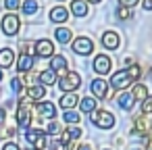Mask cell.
Instances as JSON below:
<instances>
[{
    "label": "cell",
    "mask_w": 152,
    "mask_h": 150,
    "mask_svg": "<svg viewBox=\"0 0 152 150\" xmlns=\"http://www.w3.org/2000/svg\"><path fill=\"white\" fill-rule=\"evenodd\" d=\"M31 113H34V102L29 98H21L19 106H17V125L27 127L29 119H31Z\"/></svg>",
    "instance_id": "cell-1"
},
{
    "label": "cell",
    "mask_w": 152,
    "mask_h": 150,
    "mask_svg": "<svg viewBox=\"0 0 152 150\" xmlns=\"http://www.w3.org/2000/svg\"><path fill=\"white\" fill-rule=\"evenodd\" d=\"M92 123L100 129H110L115 125V115H110L108 110H94L92 113Z\"/></svg>",
    "instance_id": "cell-2"
},
{
    "label": "cell",
    "mask_w": 152,
    "mask_h": 150,
    "mask_svg": "<svg viewBox=\"0 0 152 150\" xmlns=\"http://www.w3.org/2000/svg\"><path fill=\"white\" fill-rule=\"evenodd\" d=\"M58 86H61V90L67 94V92H73V90H77L79 86H81V75L79 73H75V71H69L67 75H63V79L58 81Z\"/></svg>",
    "instance_id": "cell-3"
},
{
    "label": "cell",
    "mask_w": 152,
    "mask_h": 150,
    "mask_svg": "<svg viewBox=\"0 0 152 150\" xmlns=\"http://www.w3.org/2000/svg\"><path fill=\"white\" fill-rule=\"evenodd\" d=\"M2 31H4V36H15V34H19V27H21V21H19V17L15 15V13H9V15H4L2 17Z\"/></svg>",
    "instance_id": "cell-4"
},
{
    "label": "cell",
    "mask_w": 152,
    "mask_h": 150,
    "mask_svg": "<svg viewBox=\"0 0 152 150\" xmlns=\"http://www.w3.org/2000/svg\"><path fill=\"white\" fill-rule=\"evenodd\" d=\"M73 50H75V54H81V56H88V54H92L94 52V42L90 40V38H77L75 42H73Z\"/></svg>",
    "instance_id": "cell-5"
},
{
    "label": "cell",
    "mask_w": 152,
    "mask_h": 150,
    "mask_svg": "<svg viewBox=\"0 0 152 150\" xmlns=\"http://www.w3.org/2000/svg\"><path fill=\"white\" fill-rule=\"evenodd\" d=\"M36 54L38 56H44V59H50V56H54V44L50 42V40H38L36 42Z\"/></svg>",
    "instance_id": "cell-6"
},
{
    "label": "cell",
    "mask_w": 152,
    "mask_h": 150,
    "mask_svg": "<svg viewBox=\"0 0 152 150\" xmlns=\"http://www.w3.org/2000/svg\"><path fill=\"white\" fill-rule=\"evenodd\" d=\"M129 83H131V77L127 75V71H117V73L110 77V86H113L115 90H121V92H123Z\"/></svg>",
    "instance_id": "cell-7"
},
{
    "label": "cell",
    "mask_w": 152,
    "mask_h": 150,
    "mask_svg": "<svg viewBox=\"0 0 152 150\" xmlns=\"http://www.w3.org/2000/svg\"><path fill=\"white\" fill-rule=\"evenodd\" d=\"M133 129H135L137 133H144V135L152 133V117H148V115L137 117V119L133 121Z\"/></svg>",
    "instance_id": "cell-8"
},
{
    "label": "cell",
    "mask_w": 152,
    "mask_h": 150,
    "mask_svg": "<svg viewBox=\"0 0 152 150\" xmlns=\"http://www.w3.org/2000/svg\"><path fill=\"white\" fill-rule=\"evenodd\" d=\"M100 42H102L104 48H108V50H117L119 44H121V38L117 36V31H104L102 38H100Z\"/></svg>",
    "instance_id": "cell-9"
},
{
    "label": "cell",
    "mask_w": 152,
    "mask_h": 150,
    "mask_svg": "<svg viewBox=\"0 0 152 150\" xmlns=\"http://www.w3.org/2000/svg\"><path fill=\"white\" fill-rule=\"evenodd\" d=\"M94 71L102 77L104 73H108L110 71V59L106 56V54H98L96 59H94Z\"/></svg>",
    "instance_id": "cell-10"
},
{
    "label": "cell",
    "mask_w": 152,
    "mask_h": 150,
    "mask_svg": "<svg viewBox=\"0 0 152 150\" xmlns=\"http://www.w3.org/2000/svg\"><path fill=\"white\" fill-rule=\"evenodd\" d=\"M92 94L96 98H108V86H106V81L102 77H96L92 81Z\"/></svg>",
    "instance_id": "cell-11"
},
{
    "label": "cell",
    "mask_w": 152,
    "mask_h": 150,
    "mask_svg": "<svg viewBox=\"0 0 152 150\" xmlns=\"http://www.w3.org/2000/svg\"><path fill=\"white\" fill-rule=\"evenodd\" d=\"M15 63V52L13 48H2L0 50V69H9Z\"/></svg>",
    "instance_id": "cell-12"
},
{
    "label": "cell",
    "mask_w": 152,
    "mask_h": 150,
    "mask_svg": "<svg viewBox=\"0 0 152 150\" xmlns=\"http://www.w3.org/2000/svg\"><path fill=\"white\" fill-rule=\"evenodd\" d=\"M50 65H52L50 69H52L54 73H63V75H67V73H69V71H67V65H69V61H67L65 56H61V54H58V56H52Z\"/></svg>",
    "instance_id": "cell-13"
},
{
    "label": "cell",
    "mask_w": 152,
    "mask_h": 150,
    "mask_svg": "<svg viewBox=\"0 0 152 150\" xmlns=\"http://www.w3.org/2000/svg\"><path fill=\"white\" fill-rule=\"evenodd\" d=\"M36 110L40 117H46V119H54V115H56V106L52 102H40L36 106Z\"/></svg>",
    "instance_id": "cell-14"
},
{
    "label": "cell",
    "mask_w": 152,
    "mask_h": 150,
    "mask_svg": "<svg viewBox=\"0 0 152 150\" xmlns=\"http://www.w3.org/2000/svg\"><path fill=\"white\" fill-rule=\"evenodd\" d=\"M77 98H79L77 94H73V92H67V94H63V96H61L58 104H61L65 110H71L75 104H79V100H77Z\"/></svg>",
    "instance_id": "cell-15"
},
{
    "label": "cell",
    "mask_w": 152,
    "mask_h": 150,
    "mask_svg": "<svg viewBox=\"0 0 152 150\" xmlns=\"http://www.w3.org/2000/svg\"><path fill=\"white\" fill-rule=\"evenodd\" d=\"M31 67H34V54H21L17 61V69L21 73H29Z\"/></svg>",
    "instance_id": "cell-16"
},
{
    "label": "cell",
    "mask_w": 152,
    "mask_h": 150,
    "mask_svg": "<svg viewBox=\"0 0 152 150\" xmlns=\"http://www.w3.org/2000/svg\"><path fill=\"white\" fill-rule=\"evenodd\" d=\"M81 129L79 127H67L65 131H63V135H61V144H71V140H77V138H81Z\"/></svg>",
    "instance_id": "cell-17"
},
{
    "label": "cell",
    "mask_w": 152,
    "mask_h": 150,
    "mask_svg": "<svg viewBox=\"0 0 152 150\" xmlns=\"http://www.w3.org/2000/svg\"><path fill=\"white\" fill-rule=\"evenodd\" d=\"M67 19H69V13H67L65 7H54V9L50 11V21H54V23H65Z\"/></svg>",
    "instance_id": "cell-18"
},
{
    "label": "cell",
    "mask_w": 152,
    "mask_h": 150,
    "mask_svg": "<svg viewBox=\"0 0 152 150\" xmlns=\"http://www.w3.org/2000/svg\"><path fill=\"white\" fill-rule=\"evenodd\" d=\"M71 13L75 17H86L88 15V2L86 0H73L71 2Z\"/></svg>",
    "instance_id": "cell-19"
},
{
    "label": "cell",
    "mask_w": 152,
    "mask_h": 150,
    "mask_svg": "<svg viewBox=\"0 0 152 150\" xmlns=\"http://www.w3.org/2000/svg\"><path fill=\"white\" fill-rule=\"evenodd\" d=\"M117 102H119V106H121V108H125V110H131V108H133V104H135L133 96H131V94H127V92H121V94L117 96Z\"/></svg>",
    "instance_id": "cell-20"
},
{
    "label": "cell",
    "mask_w": 152,
    "mask_h": 150,
    "mask_svg": "<svg viewBox=\"0 0 152 150\" xmlns=\"http://www.w3.org/2000/svg\"><path fill=\"white\" fill-rule=\"evenodd\" d=\"M38 79L42 81V86H54L56 83V73L52 69H46V71H42L38 75Z\"/></svg>",
    "instance_id": "cell-21"
},
{
    "label": "cell",
    "mask_w": 152,
    "mask_h": 150,
    "mask_svg": "<svg viewBox=\"0 0 152 150\" xmlns=\"http://www.w3.org/2000/svg\"><path fill=\"white\" fill-rule=\"evenodd\" d=\"M46 96V88L44 86H31V88H27V98L34 102V100H40V98H44Z\"/></svg>",
    "instance_id": "cell-22"
},
{
    "label": "cell",
    "mask_w": 152,
    "mask_h": 150,
    "mask_svg": "<svg viewBox=\"0 0 152 150\" xmlns=\"http://www.w3.org/2000/svg\"><path fill=\"white\" fill-rule=\"evenodd\" d=\"M79 108H81V113H94V110H96V98L83 96V98L79 100Z\"/></svg>",
    "instance_id": "cell-23"
},
{
    "label": "cell",
    "mask_w": 152,
    "mask_h": 150,
    "mask_svg": "<svg viewBox=\"0 0 152 150\" xmlns=\"http://www.w3.org/2000/svg\"><path fill=\"white\" fill-rule=\"evenodd\" d=\"M54 36H56V40H58L61 44H69L73 34H71V29H69V27H58V29L54 31Z\"/></svg>",
    "instance_id": "cell-24"
},
{
    "label": "cell",
    "mask_w": 152,
    "mask_h": 150,
    "mask_svg": "<svg viewBox=\"0 0 152 150\" xmlns=\"http://www.w3.org/2000/svg\"><path fill=\"white\" fill-rule=\"evenodd\" d=\"M131 96H133V100H142V102H144V100L148 98V88L142 86V83H137V86L131 90Z\"/></svg>",
    "instance_id": "cell-25"
},
{
    "label": "cell",
    "mask_w": 152,
    "mask_h": 150,
    "mask_svg": "<svg viewBox=\"0 0 152 150\" xmlns=\"http://www.w3.org/2000/svg\"><path fill=\"white\" fill-rule=\"evenodd\" d=\"M38 11V2H36V0H25V2H23V13L25 15H34Z\"/></svg>",
    "instance_id": "cell-26"
},
{
    "label": "cell",
    "mask_w": 152,
    "mask_h": 150,
    "mask_svg": "<svg viewBox=\"0 0 152 150\" xmlns=\"http://www.w3.org/2000/svg\"><path fill=\"white\" fill-rule=\"evenodd\" d=\"M127 75L131 77V81H137V79H140V75H142V71H140V65H129V69H127Z\"/></svg>",
    "instance_id": "cell-27"
},
{
    "label": "cell",
    "mask_w": 152,
    "mask_h": 150,
    "mask_svg": "<svg viewBox=\"0 0 152 150\" xmlns=\"http://www.w3.org/2000/svg\"><path fill=\"white\" fill-rule=\"evenodd\" d=\"M63 119L67 121V123H79V115L75 113V110H65V115H63Z\"/></svg>",
    "instance_id": "cell-28"
},
{
    "label": "cell",
    "mask_w": 152,
    "mask_h": 150,
    "mask_svg": "<svg viewBox=\"0 0 152 150\" xmlns=\"http://www.w3.org/2000/svg\"><path fill=\"white\" fill-rule=\"evenodd\" d=\"M46 146H48V138H46V133H42V135L34 142V148H36V150H44Z\"/></svg>",
    "instance_id": "cell-29"
},
{
    "label": "cell",
    "mask_w": 152,
    "mask_h": 150,
    "mask_svg": "<svg viewBox=\"0 0 152 150\" xmlns=\"http://www.w3.org/2000/svg\"><path fill=\"white\" fill-rule=\"evenodd\" d=\"M142 113L148 115V117H152V96H148V98L142 102Z\"/></svg>",
    "instance_id": "cell-30"
},
{
    "label": "cell",
    "mask_w": 152,
    "mask_h": 150,
    "mask_svg": "<svg viewBox=\"0 0 152 150\" xmlns=\"http://www.w3.org/2000/svg\"><path fill=\"white\" fill-rule=\"evenodd\" d=\"M42 133H44V131H40V129H29V131L25 133V138H27V142H29V144H34Z\"/></svg>",
    "instance_id": "cell-31"
},
{
    "label": "cell",
    "mask_w": 152,
    "mask_h": 150,
    "mask_svg": "<svg viewBox=\"0 0 152 150\" xmlns=\"http://www.w3.org/2000/svg\"><path fill=\"white\" fill-rule=\"evenodd\" d=\"M61 131V125L56 123V121H50L48 123V127H46V133H50V135H56Z\"/></svg>",
    "instance_id": "cell-32"
},
{
    "label": "cell",
    "mask_w": 152,
    "mask_h": 150,
    "mask_svg": "<svg viewBox=\"0 0 152 150\" xmlns=\"http://www.w3.org/2000/svg\"><path fill=\"white\" fill-rule=\"evenodd\" d=\"M117 17H119V19H123V21H125V19H129V17H131V9L121 7V9L117 11Z\"/></svg>",
    "instance_id": "cell-33"
},
{
    "label": "cell",
    "mask_w": 152,
    "mask_h": 150,
    "mask_svg": "<svg viewBox=\"0 0 152 150\" xmlns=\"http://www.w3.org/2000/svg\"><path fill=\"white\" fill-rule=\"evenodd\" d=\"M4 7H7L9 11H17V9L21 7V0H4Z\"/></svg>",
    "instance_id": "cell-34"
},
{
    "label": "cell",
    "mask_w": 152,
    "mask_h": 150,
    "mask_svg": "<svg viewBox=\"0 0 152 150\" xmlns=\"http://www.w3.org/2000/svg\"><path fill=\"white\" fill-rule=\"evenodd\" d=\"M21 81H23V83H27V86L31 88V86H36V75H34V73H25Z\"/></svg>",
    "instance_id": "cell-35"
},
{
    "label": "cell",
    "mask_w": 152,
    "mask_h": 150,
    "mask_svg": "<svg viewBox=\"0 0 152 150\" xmlns=\"http://www.w3.org/2000/svg\"><path fill=\"white\" fill-rule=\"evenodd\" d=\"M17 131H15V127H4V129H0V138H13Z\"/></svg>",
    "instance_id": "cell-36"
},
{
    "label": "cell",
    "mask_w": 152,
    "mask_h": 150,
    "mask_svg": "<svg viewBox=\"0 0 152 150\" xmlns=\"http://www.w3.org/2000/svg\"><path fill=\"white\" fill-rule=\"evenodd\" d=\"M137 2H140V0H119V4L121 7H127V9H133Z\"/></svg>",
    "instance_id": "cell-37"
},
{
    "label": "cell",
    "mask_w": 152,
    "mask_h": 150,
    "mask_svg": "<svg viewBox=\"0 0 152 150\" xmlns=\"http://www.w3.org/2000/svg\"><path fill=\"white\" fill-rule=\"evenodd\" d=\"M2 150H21V148H19L17 142H7V144L2 146Z\"/></svg>",
    "instance_id": "cell-38"
},
{
    "label": "cell",
    "mask_w": 152,
    "mask_h": 150,
    "mask_svg": "<svg viewBox=\"0 0 152 150\" xmlns=\"http://www.w3.org/2000/svg\"><path fill=\"white\" fill-rule=\"evenodd\" d=\"M142 7L146 11H152V0H142Z\"/></svg>",
    "instance_id": "cell-39"
},
{
    "label": "cell",
    "mask_w": 152,
    "mask_h": 150,
    "mask_svg": "<svg viewBox=\"0 0 152 150\" xmlns=\"http://www.w3.org/2000/svg\"><path fill=\"white\" fill-rule=\"evenodd\" d=\"M7 121V113H4V108H0V125H2Z\"/></svg>",
    "instance_id": "cell-40"
},
{
    "label": "cell",
    "mask_w": 152,
    "mask_h": 150,
    "mask_svg": "<svg viewBox=\"0 0 152 150\" xmlns=\"http://www.w3.org/2000/svg\"><path fill=\"white\" fill-rule=\"evenodd\" d=\"M77 150H92V148H90V146H88V144H81V146H79V148H77Z\"/></svg>",
    "instance_id": "cell-41"
},
{
    "label": "cell",
    "mask_w": 152,
    "mask_h": 150,
    "mask_svg": "<svg viewBox=\"0 0 152 150\" xmlns=\"http://www.w3.org/2000/svg\"><path fill=\"white\" fill-rule=\"evenodd\" d=\"M86 2H92V4H96V2H100V0H86Z\"/></svg>",
    "instance_id": "cell-42"
},
{
    "label": "cell",
    "mask_w": 152,
    "mask_h": 150,
    "mask_svg": "<svg viewBox=\"0 0 152 150\" xmlns=\"http://www.w3.org/2000/svg\"><path fill=\"white\" fill-rule=\"evenodd\" d=\"M0 81H2V69H0Z\"/></svg>",
    "instance_id": "cell-43"
},
{
    "label": "cell",
    "mask_w": 152,
    "mask_h": 150,
    "mask_svg": "<svg viewBox=\"0 0 152 150\" xmlns=\"http://www.w3.org/2000/svg\"><path fill=\"white\" fill-rule=\"evenodd\" d=\"M150 75H152V69H150Z\"/></svg>",
    "instance_id": "cell-44"
},
{
    "label": "cell",
    "mask_w": 152,
    "mask_h": 150,
    "mask_svg": "<svg viewBox=\"0 0 152 150\" xmlns=\"http://www.w3.org/2000/svg\"><path fill=\"white\" fill-rule=\"evenodd\" d=\"M104 150H110V148H104Z\"/></svg>",
    "instance_id": "cell-45"
},
{
    "label": "cell",
    "mask_w": 152,
    "mask_h": 150,
    "mask_svg": "<svg viewBox=\"0 0 152 150\" xmlns=\"http://www.w3.org/2000/svg\"><path fill=\"white\" fill-rule=\"evenodd\" d=\"M61 2H63V0H61Z\"/></svg>",
    "instance_id": "cell-46"
},
{
    "label": "cell",
    "mask_w": 152,
    "mask_h": 150,
    "mask_svg": "<svg viewBox=\"0 0 152 150\" xmlns=\"http://www.w3.org/2000/svg\"><path fill=\"white\" fill-rule=\"evenodd\" d=\"M133 150H135V148H133Z\"/></svg>",
    "instance_id": "cell-47"
}]
</instances>
